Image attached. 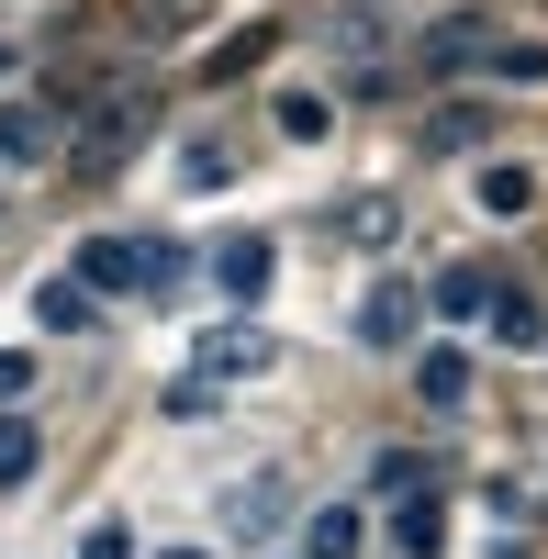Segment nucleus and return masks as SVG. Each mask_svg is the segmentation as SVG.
<instances>
[{"instance_id": "nucleus-7", "label": "nucleus", "mask_w": 548, "mask_h": 559, "mask_svg": "<svg viewBox=\"0 0 548 559\" xmlns=\"http://www.w3.org/2000/svg\"><path fill=\"white\" fill-rule=\"evenodd\" d=\"M34 324H45V336H90V292L45 269V280H34Z\"/></svg>"}, {"instance_id": "nucleus-3", "label": "nucleus", "mask_w": 548, "mask_h": 559, "mask_svg": "<svg viewBox=\"0 0 548 559\" xmlns=\"http://www.w3.org/2000/svg\"><path fill=\"white\" fill-rule=\"evenodd\" d=\"M213 280H224V302H258L269 292V236H224L213 247Z\"/></svg>"}, {"instance_id": "nucleus-10", "label": "nucleus", "mask_w": 548, "mask_h": 559, "mask_svg": "<svg viewBox=\"0 0 548 559\" xmlns=\"http://www.w3.org/2000/svg\"><path fill=\"white\" fill-rule=\"evenodd\" d=\"M481 34H492L481 12H460V23H437V34H426V68H481Z\"/></svg>"}, {"instance_id": "nucleus-15", "label": "nucleus", "mask_w": 548, "mask_h": 559, "mask_svg": "<svg viewBox=\"0 0 548 559\" xmlns=\"http://www.w3.org/2000/svg\"><path fill=\"white\" fill-rule=\"evenodd\" d=\"M481 324H492L504 347H548V324H537V313H526L515 292H492V302H481Z\"/></svg>"}, {"instance_id": "nucleus-8", "label": "nucleus", "mask_w": 548, "mask_h": 559, "mask_svg": "<svg viewBox=\"0 0 548 559\" xmlns=\"http://www.w3.org/2000/svg\"><path fill=\"white\" fill-rule=\"evenodd\" d=\"M470 191H481V213H492V224H515V213L537 202V168H515V157H492V168L470 179Z\"/></svg>"}, {"instance_id": "nucleus-20", "label": "nucleus", "mask_w": 548, "mask_h": 559, "mask_svg": "<svg viewBox=\"0 0 548 559\" xmlns=\"http://www.w3.org/2000/svg\"><path fill=\"white\" fill-rule=\"evenodd\" d=\"M34 392V358H12V347H0V403H23Z\"/></svg>"}, {"instance_id": "nucleus-6", "label": "nucleus", "mask_w": 548, "mask_h": 559, "mask_svg": "<svg viewBox=\"0 0 548 559\" xmlns=\"http://www.w3.org/2000/svg\"><path fill=\"white\" fill-rule=\"evenodd\" d=\"M269 123H281L291 146H325V134H336V102H325V90H281V102H269Z\"/></svg>"}, {"instance_id": "nucleus-13", "label": "nucleus", "mask_w": 548, "mask_h": 559, "mask_svg": "<svg viewBox=\"0 0 548 559\" xmlns=\"http://www.w3.org/2000/svg\"><path fill=\"white\" fill-rule=\"evenodd\" d=\"M302 559H358V515L347 503H325V515L302 526Z\"/></svg>"}, {"instance_id": "nucleus-5", "label": "nucleus", "mask_w": 548, "mask_h": 559, "mask_svg": "<svg viewBox=\"0 0 548 559\" xmlns=\"http://www.w3.org/2000/svg\"><path fill=\"white\" fill-rule=\"evenodd\" d=\"M392 548H403V559H437V548H448V515H437V481H426V492H403V515H392Z\"/></svg>"}, {"instance_id": "nucleus-14", "label": "nucleus", "mask_w": 548, "mask_h": 559, "mask_svg": "<svg viewBox=\"0 0 548 559\" xmlns=\"http://www.w3.org/2000/svg\"><path fill=\"white\" fill-rule=\"evenodd\" d=\"M281 515H291V492H281V481H247L236 503H224V526H247V537H258V526H281Z\"/></svg>"}, {"instance_id": "nucleus-11", "label": "nucleus", "mask_w": 548, "mask_h": 559, "mask_svg": "<svg viewBox=\"0 0 548 559\" xmlns=\"http://www.w3.org/2000/svg\"><path fill=\"white\" fill-rule=\"evenodd\" d=\"M492 292H504V280H492L481 258H460V269H448V280H437V313H481Z\"/></svg>"}, {"instance_id": "nucleus-1", "label": "nucleus", "mask_w": 548, "mask_h": 559, "mask_svg": "<svg viewBox=\"0 0 548 559\" xmlns=\"http://www.w3.org/2000/svg\"><path fill=\"white\" fill-rule=\"evenodd\" d=\"M269 358H281V347H269L258 324H213V336L191 347V381H258Z\"/></svg>"}, {"instance_id": "nucleus-4", "label": "nucleus", "mask_w": 548, "mask_h": 559, "mask_svg": "<svg viewBox=\"0 0 548 559\" xmlns=\"http://www.w3.org/2000/svg\"><path fill=\"white\" fill-rule=\"evenodd\" d=\"M415 392H426L437 414H460V403H470V347H426V358H415Z\"/></svg>"}, {"instance_id": "nucleus-18", "label": "nucleus", "mask_w": 548, "mask_h": 559, "mask_svg": "<svg viewBox=\"0 0 548 559\" xmlns=\"http://www.w3.org/2000/svg\"><path fill=\"white\" fill-rule=\"evenodd\" d=\"M426 481H437V471H426V459H403V448L381 459V492H392V503H403V492H426Z\"/></svg>"}, {"instance_id": "nucleus-19", "label": "nucleus", "mask_w": 548, "mask_h": 559, "mask_svg": "<svg viewBox=\"0 0 548 559\" xmlns=\"http://www.w3.org/2000/svg\"><path fill=\"white\" fill-rule=\"evenodd\" d=\"M79 559H134V537H123V526L102 515V526H90V537H79Z\"/></svg>"}, {"instance_id": "nucleus-12", "label": "nucleus", "mask_w": 548, "mask_h": 559, "mask_svg": "<svg viewBox=\"0 0 548 559\" xmlns=\"http://www.w3.org/2000/svg\"><path fill=\"white\" fill-rule=\"evenodd\" d=\"M358 336H370V347H403V336H415V292H370Z\"/></svg>"}, {"instance_id": "nucleus-16", "label": "nucleus", "mask_w": 548, "mask_h": 559, "mask_svg": "<svg viewBox=\"0 0 548 559\" xmlns=\"http://www.w3.org/2000/svg\"><path fill=\"white\" fill-rule=\"evenodd\" d=\"M34 459H45V448H34V426L0 403V481H34Z\"/></svg>"}, {"instance_id": "nucleus-2", "label": "nucleus", "mask_w": 548, "mask_h": 559, "mask_svg": "<svg viewBox=\"0 0 548 559\" xmlns=\"http://www.w3.org/2000/svg\"><path fill=\"white\" fill-rule=\"evenodd\" d=\"M57 112H45V102H0V168H45V157H57Z\"/></svg>"}, {"instance_id": "nucleus-21", "label": "nucleus", "mask_w": 548, "mask_h": 559, "mask_svg": "<svg viewBox=\"0 0 548 559\" xmlns=\"http://www.w3.org/2000/svg\"><path fill=\"white\" fill-rule=\"evenodd\" d=\"M0 79H12V45H0Z\"/></svg>"}, {"instance_id": "nucleus-17", "label": "nucleus", "mask_w": 548, "mask_h": 559, "mask_svg": "<svg viewBox=\"0 0 548 559\" xmlns=\"http://www.w3.org/2000/svg\"><path fill=\"white\" fill-rule=\"evenodd\" d=\"M347 236H358V247H392V236H403V213L370 191V202H347Z\"/></svg>"}, {"instance_id": "nucleus-9", "label": "nucleus", "mask_w": 548, "mask_h": 559, "mask_svg": "<svg viewBox=\"0 0 548 559\" xmlns=\"http://www.w3.org/2000/svg\"><path fill=\"white\" fill-rule=\"evenodd\" d=\"M481 134H492V112H481V102H437V123H426V146H437V157H470Z\"/></svg>"}]
</instances>
